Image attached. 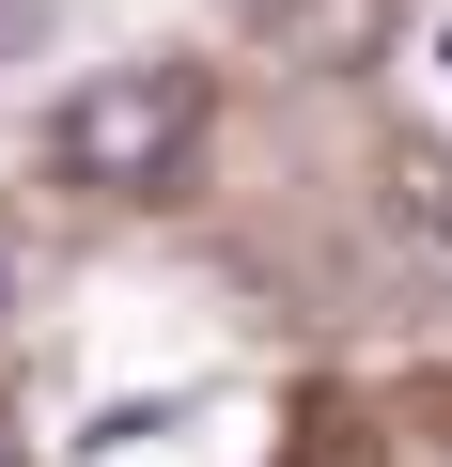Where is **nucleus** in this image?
Wrapping results in <instances>:
<instances>
[{
  "label": "nucleus",
  "instance_id": "1",
  "mask_svg": "<svg viewBox=\"0 0 452 467\" xmlns=\"http://www.w3.org/2000/svg\"><path fill=\"white\" fill-rule=\"evenodd\" d=\"M187 140H203V78L187 63H110V78H79L63 94V125H47V156L79 171V187H172L187 171Z\"/></svg>",
  "mask_w": 452,
  "mask_h": 467
},
{
  "label": "nucleus",
  "instance_id": "2",
  "mask_svg": "<svg viewBox=\"0 0 452 467\" xmlns=\"http://www.w3.org/2000/svg\"><path fill=\"white\" fill-rule=\"evenodd\" d=\"M0 296H16V250H0Z\"/></svg>",
  "mask_w": 452,
  "mask_h": 467
},
{
  "label": "nucleus",
  "instance_id": "3",
  "mask_svg": "<svg viewBox=\"0 0 452 467\" xmlns=\"http://www.w3.org/2000/svg\"><path fill=\"white\" fill-rule=\"evenodd\" d=\"M436 78H452V32H436Z\"/></svg>",
  "mask_w": 452,
  "mask_h": 467
}]
</instances>
